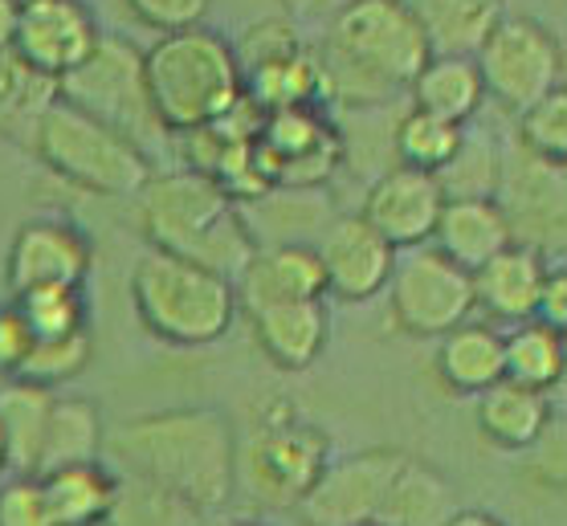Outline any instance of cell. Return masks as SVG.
Here are the masks:
<instances>
[{"instance_id":"obj_1","label":"cell","mask_w":567,"mask_h":526,"mask_svg":"<svg viewBox=\"0 0 567 526\" xmlns=\"http://www.w3.org/2000/svg\"><path fill=\"white\" fill-rule=\"evenodd\" d=\"M315 53L331 99L360 106L409 91L421 65L433 58L409 0H348L327 17V41Z\"/></svg>"},{"instance_id":"obj_2","label":"cell","mask_w":567,"mask_h":526,"mask_svg":"<svg viewBox=\"0 0 567 526\" xmlns=\"http://www.w3.org/2000/svg\"><path fill=\"white\" fill-rule=\"evenodd\" d=\"M106 450L155 494L184 502L188 510H213L233 486V436L217 412H159L118 424Z\"/></svg>"},{"instance_id":"obj_3","label":"cell","mask_w":567,"mask_h":526,"mask_svg":"<svg viewBox=\"0 0 567 526\" xmlns=\"http://www.w3.org/2000/svg\"><path fill=\"white\" fill-rule=\"evenodd\" d=\"M140 220L152 249L237 282L246 261L258 249L241 205L205 172H168L152 176L140 188Z\"/></svg>"},{"instance_id":"obj_4","label":"cell","mask_w":567,"mask_h":526,"mask_svg":"<svg viewBox=\"0 0 567 526\" xmlns=\"http://www.w3.org/2000/svg\"><path fill=\"white\" fill-rule=\"evenodd\" d=\"M143 86L168 135L208 127L246 99L237 53L208 25L159 33V41L143 53Z\"/></svg>"},{"instance_id":"obj_5","label":"cell","mask_w":567,"mask_h":526,"mask_svg":"<svg viewBox=\"0 0 567 526\" xmlns=\"http://www.w3.org/2000/svg\"><path fill=\"white\" fill-rule=\"evenodd\" d=\"M131 302L143 327L172 347L217 343L237 319V290L229 278L159 249H147L135 261Z\"/></svg>"},{"instance_id":"obj_6","label":"cell","mask_w":567,"mask_h":526,"mask_svg":"<svg viewBox=\"0 0 567 526\" xmlns=\"http://www.w3.org/2000/svg\"><path fill=\"white\" fill-rule=\"evenodd\" d=\"M29 147L62 181L99 196H140L143 184L155 176L152 155L65 99H53L45 106V115L29 135Z\"/></svg>"},{"instance_id":"obj_7","label":"cell","mask_w":567,"mask_h":526,"mask_svg":"<svg viewBox=\"0 0 567 526\" xmlns=\"http://www.w3.org/2000/svg\"><path fill=\"white\" fill-rule=\"evenodd\" d=\"M58 99L94 115L106 127H115L118 135H127L140 152L168 140V131L159 127V118H155L152 103H147L143 53L123 38H106L103 33L91 58L58 82Z\"/></svg>"},{"instance_id":"obj_8","label":"cell","mask_w":567,"mask_h":526,"mask_svg":"<svg viewBox=\"0 0 567 526\" xmlns=\"http://www.w3.org/2000/svg\"><path fill=\"white\" fill-rule=\"evenodd\" d=\"M388 307L392 322L416 339H441L474 314V278L457 261L441 254L437 245L396 249L388 274Z\"/></svg>"},{"instance_id":"obj_9","label":"cell","mask_w":567,"mask_h":526,"mask_svg":"<svg viewBox=\"0 0 567 526\" xmlns=\"http://www.w3.org/2000/svg\"><path fill=\"white\" fill-rule=\"evenodd\" d=\"M474 65L482 91L511 115L564 86V45L535 17H498V25L477 45Z\"/></svg>"},{"instance_id":"obj_10","label":"cell","mask_w":567,"mask_h":526,"mask_svg":"<svg viewBox=\"0 0 567 526\" xmlns=\"http://www.w3.org/2000/svg\"><path fill=\"white\" fill-rule=\"evenodd\" d=\"M506 225L515 245L539 249L543 257L564 249V167L543 164L515 143V152L503 155L498 193Z\"/></svg>"},{"instance_id":"obj_11","label":"cell","mask_w":567,"mask_h":526,"mask_svg":"<svg viewBox=\"0 0 567 526\" xmlns=\"http://www.w3.org/2000/svg\"><path fill=\"white\" fill-rule=\"evenodd\" d=\"M400 465H404V453L396 450H368L360 457L327 465L319 482L307 489V498L298 502L307 526L380 523V510H384Z\"/></svg>"},{"instance_id":"obj_12","label":"cell","mask_w":567,"mask_h":526,"mask_svg":"<svg viewBox=\"0 0 567 526\" xmlns=\"http://www.w3.org/2000/svg\"><path fill=\"white\" fill-rule=\"evenodd\" d=\"M99 38L103 29L86 0H21L13 53L38 74L62 82L91 58Z\"/></svg>"},{"instance_id":"obj_13","label":"cell","mask_w":567,"mask_h":526,"mask_svg":"<svg viewBox=\"0 0 567 526\" xmlns=\"http://www.w3.org/2000/svg\"><path fill=\"white\" fill-rule=\"evenodd\" d=\"M327 470V436L310 424H278L249 445V486L274 506H295Z\"/></svg>"},{"instance_id":"obj_14","label":"cell","mask_w":567,"mask_h":526,"mask_svg":"<svg viewBox=\"0 0 567 526\" xmlns=\"http://www.w3.org/2000/svg\"><path fill=\"white\" fill-rule=\"evenodd\" d=\"M445 193L433 172L416 167H388L384 176L368 188L360 217L384 237L392 249H413L433 237V225L441 217Z\"/></svg>"},{"instance_id":"obj_15","label":"cell","mask_w":567,"mask_h":526,"mask_svg":"<svg viewBox=\"0 0 567 526\" xmlns=\"http://www.w3.org/2000/svg\"><path fill=\"white\" fill-rule=\"evenodd\" d=\"M91 241L70 220H29L9 245L4 278L9 290L25 295L38 286H82L91 274Z\"/></svg>"},{"instance_id":"obj_16","label":"cell","mask_w":567,"mask_h":526,"mask_svg":"<svg viewBox=\"0 0 567 526\" xmlns=\"http://www.w3.org/2000/svg\"><path fill=\"white\" fill-rule=\"evenodd\" d=\"M315 254L322 261V278H327V295L343 298V302H368L388 286L396 249L355 213V217H339L322 229Z\"/></svg>"},{"instance_id":"obj_17","label":"cell","mask_w":567,"mask_h":526,"mask_svg":"<svg viewBox=\"0 0 567 526\" xmlns=\"http://www.w3.org/2000/svg\"><path fill=\"white\" fill-rule=\"evenodd\" d=\"M233 290H237V310L254 314V310L278 307V302L327 298V278H322V261L315 254V245L270 241L254 249Z\"/></svg>"},{"instance_id":"obj_18","label":"cell","mask_w":567,"mask_h":526,"mask_svg":"<svg viewBox=\"0 0 567 526\" xmlns=\"http://www.w3.org/2000/svg\"><path fill=\"white\" fill-rule=\"evenodd\" d=\"M551 270V261L539 249L527 245H506L503 254H494L486 266H477L474 278V310H486L494 322H518L535 319L543 278Z\"/></svg>"},{"instance_id":"obj_19","label":"cell","mask_w":567,"mask_h":526,"mask_svg":"<svg viewBox=\"0 0 567 526\" xmlns=\"http://www.w3.org/2000/svg\"><path fill=\"white\" fill-rule=\"evenodd\" d=\"M429 245H437L450 261L474 274L494 254H503L506 245H515V237H511V225L494 196H453L441 205Z\"/></svg>"},{"instance_id":"obj_20","label":"cell","mask_w":567,"mask_h":526,"mask_svg":"<svg viewBox=\"0 0 567 526\" xmlns=\"http://www.w3.org/2000/svg\"><path fill=\"white\" fill-rule=\"evenodd\" d=\"M254 339L266 351V360L278 363L282 372H302L322 355V347L331 339V314L327 298L310 302H278V307L254 310Z\"/></svg>"},{"instance_id":"obj_21","label":"cell","mask_w":567,"mask_h":526,"mask_svg":"<svg viewBox=\"0 0 567 526\" xmlns=\"http://www.w3.org/2000/svg\"><path fill=\"white\" fill-rule=\"evenodd\" d=\"M413 106L425 115L450 118V123H470L486 103L482 78H477L474 58H457V53H433L421 74L409 82Z\"/></svg>"},{"instance_id":"obj_22","label":"cell","mask_w":567,"mask_h":526,"mask_svg":"<svg viewBox=\"0 0 567 526\" xmlns=\"http://www.w3.org/2000/svg\"><path fill=\"white\" fill-rule=\"evenodd\" d=\"M437 375L453 392L477 396L503 380V331L491 322H462L441 334Z\"/></svg>"},{"instance_id":"obj_23","label":"cell","mask_w":567,"mask_h":526,"mask_svg":"<svg viewBox=\"0 0 567 526\" xmlns=\"http://www.w3.org/2000/svg\"><path fill=\"white\" fill-rule=\"evenodd\" d=\"M551 421L547 392L498 380L486 392H477V424L498 450H530Z\"/></svg>"},{"instance_id":"obj_24","label":"cell","mask_w":567,"mask_h":526,"mask_svg":"<svg viewBox=\"0 0 567 526\" xmlns=\"http://www.w3.org/2000/svg\"><path fill=\"white\" fill-rule=\"evenodd\" d=\"M38 482L53 526H94L115 510L118 482L99 462L62 465V470H53Z\"/></svg>"},{"instance_id":"obj_25","label":"cell","mask_w":567,"mask_h":526,"mask_svg":"<svg viewBox=\"0 0 567 526\" xmlns=\"http://www.w3.org/2000/svg\"><path fill=\"white\" fill-rule=\"evenodd\" d=\"M409 4L425 29L429 50L457 58H474L503 17V0H409Z\"/></svg>"},{"instance_id":"obj_26","label":"cell","mask_w":567,"mask_h":526,"mask_svg":"<svg viewBox=\"0 0 567 526\" xmlns=\"http://www.w3.org/2000/svg\"><path fill=\"white\" fill-rule=\"evenodd\" d=\"M99 450H103V421H99V409H94L91 400L53 396L33 477H45V474H53V470H62V465L99 462Z\"/></svg>"},{"instance_id":"obj_27","label":"cell","mask_w":567,"mask_h":526,"mask_svg":"<svg viewBox=\"0 0 567 526\" xmlns=\"http://www.w3.org/2000/svg\"><path fill=\"white\" fill-rule=\"evenodd\" d=\"M50 409H53L50 388L25 384V380H9V384L0 388V436H4L9 474L33 477Z\"/></svg>"},{"instance_id":"obj_28","label":"cell","mask_w":567,"mask_h":526,"mask_svg":"<svg viewBox=\"0 0 567 526\" xmlns=\"http://www.w3.org/2000/svg\"><path fill=\"white\" fill-rule=\"evenodd\" d=\"M246 99L258 111H286V106H322L331 103L327 74L315 50H298L282 62H270L246 74Z\"/></svg>"},{"instance_id":"obj_29","label":"cell","mask_w":567,"mask_h":526,"mask_svg":"<svg viewBox=\"0 0 567 526\" xmlns=\"http://www.w3.org/2000/svg\"><path fill=\"white\" fill-rule=\"evenodd\" d=\"M567 355H564V334L527 319L503 334V380L535 392H551L564 380Z\"/></svg>"},{"instance_id":"obj_30","label":"cell","mask_w":567,"mask_h":526,"mask_svg":"<svg viewBox=\"0 0 567 526\" xmlns=\"http://www.w3.org/2000/svg\"><path fill=\"white\" fill-rule=\"evenodd\" d=\"M58 99V82L38 74L13 50H0V135L29 147V135Z\"/></svg>"},{"instance_id":"obj_31","label":"cell","mask_w":567,"mask_h":526,"mask_svg":"<svg viewBox=\"0 0 567 526\" xmlns=\"http://www.w3.org/2000/svg\"><path fill=\"white\" fill-rule=\"evenodd\" d=\"M445 502H450V489L441 474L404 457L396 482L388 489L384 510H380V526H437L450 514Z\"/></svg>"},{"instance_id":"obj_32","label":"cell","mask_w":567,"mask_h":526,"mask_svg":"<svg viewBox=\"0 0 567 526\" xmlns=\"http://www.w3.org/2000/svg\"><path fill=\"white\" fill-rule=\"evenodd\" d=\"M462 140H465L462 123L425 115V111H416V106L400 118L396 131H392V147H396L400 164L416 167V172H433V176L457 155Z\"/></svg>"},{"instance_id":"obj_33","label":"cell","mask_w":567,"mask_h":526,"mask_svg":"<svg viewBox=\"0 0 567 526\" xmlns=\"http://www.w3.org/2000/svg\"><path fill=\"white\" fill-rule=\"evenodd\" d=\"M13 310L33 339H62V334L86 331L82 286H38V290L17 295Z\"/></svg>"},{"instance_id":"obj_34","label":"cell","mask_w":567,"mask_h":526,"mask_svg":"<svg viewBox=\"0 0 567 526\" xmlns=\"http://www.w3.org/2000/svg\"><path fill=\"white\" fill-rule=\"evenodd\" d=\"M91 355H94L91 327L62 334V339H33V347H29V355L21 360L13 380H25V384L50 388L53 392L58 384H70V380H78V375L86 372Z\"/></svg>"},{"instance_id":"obj_35","label":"cell","mask_w":567,"mask_h":526,"mask_svg":"<svg viewBox=\"0 0 567 526\" xmlns=\"http://www.w3.org/2000/svg\"><path fill=\"white\" fill-rule=\"evenodd\" d=\"M518 135L515 143L527 155L543 159V164H559L567 159V91L555 86L551 94H543L539 103H530L527 111H518Z\"/></svg>"},{"instance_id":"obj_36","label":"cell","mask_w":567,"mask_h":526,"mask_svg":"<svg viewBox=\"0 0 567 526\" xmlns=\"http://www.w3.org/2000/svg\"><path fill=\"white\" fill-rule=\"evenodd\" d=\"M498 176H503V152L494 143L470 140V131H465L457 155L437 172V184L445 200H453V196H494L498 193Z\"/></svg>"},{"instance_id":"obj_37","label":"cell","mask_w":567,"mask_h":526,"mask_svg":"<svg viewBox=\"0 0 567 526\" xmlns=\"http://www.w3.org/2000/svg\"><path fill=\"white\" fill-rule=\"evenodd\" d=\"M307 50L302 38H298L295 21H286V17H270V21H258V25H249L233 53H237V65H241V82H246L249 70H261V65L270 62H282L290 53Z\"/></svg>"},{"instance_id":"obj_38","label":"cell","mask_w":567,"mask_h":526,"mask_svg":"<svg viewBox=\"0 0 567 526\" xmlns=\"http://www.w3.org/2000/svg\"><path fill=\"white\" fill-rule=\"evenodd\" d=\"M0 526H53L38 477L13 474L0 486Z\"/></svg>"},{"instance_id":"obj_39","label":"cell","mask_w":567,"mask_h":526,"mask_svg":"<svg viewBox=\"0 0 567 526\" xmlns=\"http://www.w3.org/2000/svg\"><path fill=\"white\" fill-rule=\"evenodd\" d=\"M213 0H127L135 21L159 29V33H176V29L200 25Z\"/></svg>"},{"instance_id":"obj_40","label":"cell","mask_w":567,"mask_h":526,"mask_svg":"<svg viewBox=\"0 0 567 526\" xmlns=\"http://www.w3.org/2000/svg\"><path fill=\"white\" fill-rule=\"evenodd\" d=\"M535 322L551 327V331H567V270L564 266H551L547 278H543L539 302H535Z\"/></svg>"},{"instance_id":"obj_41","label":"cell","mask_w":567,"mask_h":526,"mask_svg":"<svg viewBox=\"0 0 567 526\" xmlns=\"http://www.w3.org/2000/svg\"><path fill=\"white\" fill-rule=\"evenodd\" d=\"M29 347H33V334L25 331V322L13 307H4L0 310V375L13 380L21 360L29 355Z\"/></svg>"},{"instance_id":"obj_42","label":"cell","mask_w":567,"mask_h":526,"mask_svg":"<svg viewBox=\"0 0 567 526\" xmlns=\"http://www.w3.org/2000/svg\"><path fill=\"white\" fill-rule=\"evenodd\" d=\"M348 0H282V9H290L295 17H310V21H319V17H331L336 9H343Z\"/></svg>"},{"instance_id":"obj_43","label":"cell","mask_w":567,"mask_h":526,"mask_svg":"<svg viewBox=\"0 0 567 526\" xmlns=\"http://www.w3.org/2000/svg\"><path fill=\"white\" fill-rule=\"evenodd\" d=\"M17 17H21V0H0V50H13Z\"/></svg>"},{"instance_id":"obj_44","label":"cell","mask_w":567,"mask_h":526,"mask_svg":"<svg viewBox=\"0 0 567 526\" xmlns=\"http://www.w3.org/2000/svg\"><path fill=\"white\" fill-rule=\"evenodd\" d=\"M437 526H506V523L486 510H450Z\"/></svg>"},{"instance_id":"obj_45","label":"cell","mask_w":567,"mask_h":526,"mask_svg":"<svg viewBox=\"0 0 567 526\" xmlns=\"http://www.w3.org/2000/svg\"><path fill=\"white\" fill-rule=\"evenodd\" d=\"M9 474V457H4V436H0V477Z\"/></svg>"},{"instance_id":"obj_46","label":"cell","mask_w":567,"mask_h":526,"mask_svg":"<svg viewBox=\"0 0 567 526\" xmlns=\"http://www.w3.org/2000/svg\"><path fill=\"white\" fill-rule=\"evenodd\" d=\"M233 526H258V523H233Z\"/></svg>"},{"instance_id":"obj_47","label":"cell","mask_w":567,"mask_h":526,"mask_svg":"<svg viewBox=\"0 0 567 526\" xmlns=\"http://www.w3.org/2000/svg\"><path fill=\"white\" fill-rule=\"evenodd\" d=\"M360 526H380V523H360Z\"/></svg>"}]
</instances>
